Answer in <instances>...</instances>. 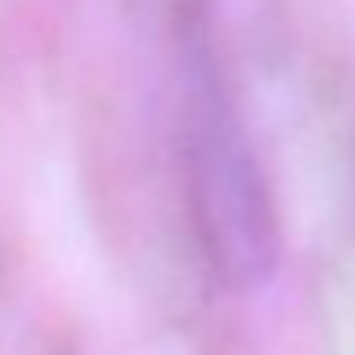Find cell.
Wrapping results in <instances>:
<instances>
[{"instance_id":"1","label":"cell","mask_w":355,"mask_h":355,"mask_svg":"<svg viewBox=\"0 0 355 355\" xmlns=\"http://www.w3.org/2000/svg\"><path fill=\"white\" fill-rule=\"evenodd\" d=\"M180 157L202 261L230 288H257L275 266V207L207 36L180 27Z\"/></svg>"}]
</instances>
